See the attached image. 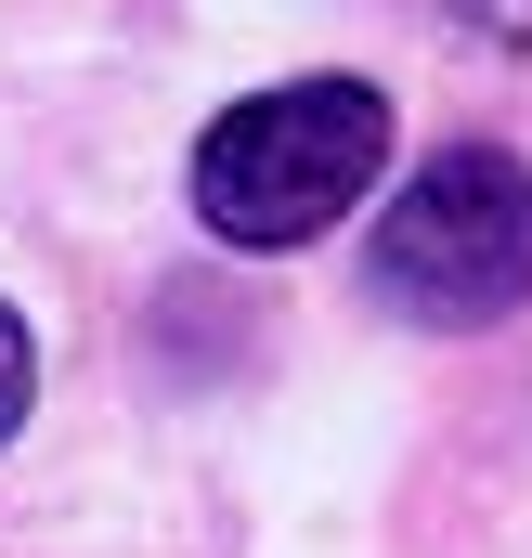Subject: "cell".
I'll return each mask as SVG.
<instances>
[{"mask_svg":"<svg viewBox=\"0 0 532 558\" xmlns=\"http://www.w3.org/2000/svg\"><path fill=\"white\" fill-rule=\"evenodd\" d=\"M364 286L390 299L402 325H428V338L507 325L532 299V169L507 143H442L390 208H377Z\"/></svg>","mask_w":532,"mask_h":558,"instance_id":"obj_2","label":"cell"},{"mask_svg":"<svg viewBox=\"0 0 532 558\" xmlns=\"http://www.w3.org/2000/svg\"><path fill=\"white\" fill-rule=\"evenodd\" d=\"M26 390H39V351H26V325H13V299H0V441L26 428Z\"/></svg>","mask_w":532,"mask_h":558,"instance_id":"obj_3","label":"cell"},{"mask_svg":"<svg viewBox=\"0 0 532 558\" xmlns=\"http://www.w3.org/2000/svg\"><path fill=\"white\" fill-rule=\"evenodd\" d=\"M390 169V92L364 78H286L221 105L195 143V221L221 247H312L325 221H351Z\"/></svg>","mask_w":532,"mask_h":558,"instance_id":"obj_1","label":"cell"},{"mask_svg":"<svg viewBox=\"0 0 532 558\" xmlns=\"http://www.w3.org/2000/svg\"><path fill=\"white\" fill-rule=\"evenodd\" d=\"M468 39H494V52H532V0H442Z\"/></svg>","mask_w":532,"mask_h":558,"instance_id":"obj_4","label":"cell"}]
</instances>
